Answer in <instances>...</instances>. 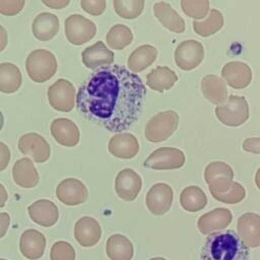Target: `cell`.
<instances>
[{"mask_svg":"<svg viewBox=\"0 0 260 260\" xmlns=\"http://www.w3.org/2000/svg\"><path fill=\"white\" fill-rule=\"evenodd\" d=\"M145 96V85L136 73L111 65L96 69L79 85L76 107L92 123L121 133L137 121Z\"/></svg>","mask_w":260,"mask_h":260,"instance_id":"obj_1","label":"cell"},{"mask_svg":"<svg viewBox=\"0 0 260 260\" xmlns=\"http://www.w3.org/2000/svg\"><path fill=\"white\" fill-rule=\"evenodd\" d=\"M199 260H249V248L233 230L210 234Z\"/></svg>","mask_w":260,"mask_h":260,"instance_id":"obj_2","label":"cell"},{"mask_svg":"<svg viewBox=\"0 0 260 260\" xmlns=\"http://www.w3.org/2000/svg\"><path fill=\"white\" fill-rule=\"evenodd\" d=\"M25 69L29 78L43 83L52 78L57 71V60L55 55L44 49H37L28 54L25 60Z\"/></svg>","mask_w":260,"mask_h":260,"instance_id":"obj_3","label":"cell"},{"mask_svg":"<svg viewBox=\"0 0 260 260\" xmlns=\"http://www.w3.org/2000/svg\"><path fill=\"white\" fill-rule=\"evenodd\" d=\"M179 116L173 110L159 112L149 119L144 134L148 141L157 143L167 140L177 130Z\"/></svg>","mask_w":260,"mask_h":260,"instance_id":"obj_4","label":"cell"},{"mask_svg":"<svg viewBox=\"0 0 260 260\" xmlns=\"http://www.w3.org/2000/svg\"><path fill=\"white\" fill-rule=\"evenodd\" d=\"M215 115L222 124L237 127L249 118V106L244 96L232 94L224 104L215 108Z\"/></svg>","mask_w":260,"mask_h":260,"instance_id":"obj_5","label":"cell"},{"mask_svg":"<svg viewBox=\"0 0 260 260\" xmlns=\"http://www.w3.org/2000/svg\"><path fill=\"white\" fill-rule=\"evenodd\" d=\"M204 178L212 194L226 193L233 186L234 171L223 161L210 162L204 171Z\"/></svg>","mask_w":260,"mask_h":260,"instance_id":"obj_6","label":"cell"},{"mask_svg":"<svg viewBox=\"0 0 260 260\" xmlns=\"http://www.w3.org/2000/svg\"><path fill=\"white\" fill-rule=\"evenodd\" d=\"M65 36L69 43L79 46L90 41L96 32L95 24L80 14H72L65 19Z\"/></svg>","mask_w":260,"mask_h":260,"instance_id":"obj_7","label":"cell"},{"mask_svg":"<svg viewBox=\"0 0 260 260\" xmlns=\"http://www.w3.org/2000/svg\"><path fill=\"white\" fill-rule=\"evenodd\" d=\"M48 101L50 106L56 111L70 112L76 102L74 85L64 78L56 80L48 88Z\"/></svg>","mask_w":260,"mask_h":260,"instance_id":"obj_8","label":"cell"},{"mask_svg":"<svg viewBox=\"0 0 260 260\" xmlns=\"http://www.w3.org/2000/svg\"><path fill=\"white\" fill-rule=\"evenodd\" d=\"M185 154L175 147H160L152 151L144 161V167L152 170H175L184 166Z\"/></svg>","mask_w":260,"mask_h":260,"instance_id":"obj_9","label":"cell"},{"mask_svg":"<svg viewBox=\"0 0 260 260\" xmlns=\"http://www.w3.org/2000/svg\"><path fill=\"white\" fill-rule=\"evenodd\" d=\"M204 58V48L195 40L183 41L175 50V62L182 70L196 68Z\"/></svg>","mask_w":260,"mask_h":260,"instance_id":"obj_10","label":"cell"},{"mask_svg":"<svg viewBox=\"0 0 260 260\" xmlns=\"http://www.w3.org/2000/svg\"><path fill=\"white\" fill-rule=\"evenodd\" d=\"M87 195L88 192L85 185L75 178L64 179L56 188L58 200L68 206H75L85 202Z\"/></svg>","mask_w":260,"mask_h":260,"instance_id":"obj_11","label":"cell"},{"mask_svg":"<svg viewBox=\"0 0 260 260\" xmlns=\"http://www.w3.org/2000/svg\"><path fill=\"white\" fill-rule=\"evenodd\" d=\"M18 149L24 155H29L36 162L46 161L51 154L49 143L40 134L30 132L23 134L18 140Z\"/></svg>","mask_w":260,"mask_h":260,"instance_id":"obj_12","label":"cell"},{"mask_svg":"<svg viewBox=\"0 0 260 260\" xmlns=\"http://www.w3.org/2000/svg\"><path fill=\"white\" fill-rule=\"evenodd\" d=\"M173 189L166 183L154 184L147 192L145 202L147 209L154 215L167 213L173 202Z\"/></svg>","mask_w":260,"mask_h":260,"instance_id":"obj_13","label":"cell"},{"mask_svg":"<svg viewBox=\"0 0 260 260\" xmlns=\"http://www.w3.org/2000/svg\"><path fill=\"white\" fill-rule=\"evenodd\" d=\"M142 187L140 176L132 169H123L115 179V191L125 201H133L138 196Z\"/></svg>","mask_w":260,"mask_h":260,"instance_id":"obj_14","label":"cell"},{"mask_svg":"<svg viewBox=\"0 0 260 260\" xmlns=\"http://www.w3.org/2000/svg\"><path fill=\"white\" fill-rule=\"evenodd\" d=\"M238 236L250 248L260 246V215L253 212L242 214L237 222Z\"/></svg>","mask_w":260,"mask_h":260,"instance_id":"obj_15","label":"cell"},{"mask_svg":"<svg viewBox=\"0 0 260 260\" xmlns=\"http://www.w3.org/2000/svg\"><path fill=\"white\" fill-rule=\"evenodd\" d=\"M233 215L228 208H215L201 215L197 221L198 230L202 235H210L228 228Z\"/></svg>","mask_w":260,"mask_h":260,"instance_id":"obj_16","label":"cell"},{"mask_svg":"<svg viewBox=\"0 0 260 260\" xmlns=\"http://www.w3.org/2000/svg\"><path fill=\"white\" fill-rule=\"evenodd\" d=\"M50 132L59 144L73 147L79 142V129L77 125L67 118H57L50 125Z\"/></svg>","mask_w":260,"mask_h":260,"instance_id":"obj_17","label":"cell"},{"mask_svg":"<svg viewBox=\"0 0 260 260\" xmlns=\"http://www.w3.org/2000/svg\"><path fill=\"white\" fill-rule=\"evenodd\" d=\"M81 59L86 68L95 70L111 66L114 63V53L99 41L82 51Z\"/></svg>","mask_w":260,"mask_h":260,"instance_id":"obj_18","label":"cell"},{"mask_svg":"<svg viewBox=\"0 0 260 260\" xmlns=\"http://www.w3.org/2000/svg\"><path fill=\"white\" fill-rule=\"evenodd\" d=\"M74 237L82 247H92L101 240L102 228L93 217L82 216L75 222Z\"/></svg>","mask_w":260,"mask_h":260,"instance_id":"obj_19","label":"cell"},{"mask_svg":"<svg viewBox=\"0 0 260 260\" xmlns=\"http://www.w3.org/2000/svg\"><path fill=\"white\" fill-rule=\"evenodd\" d=\"M221 76L231 87L241 89L250 84L252 71L249 65L244 62L231 61L222 67Z\"/></svg>","mask_w":260,"mask_h":260,"instance_id":"obj_20","label":"cell"},{"mask_svg":"<svg viewBox=\"0 0 260 260\" xmlns=\"http://www.w3.org/2000/svg\"><path fill=\"white\" fill-rule=\"evenodd\" d=\"M27 211L30 219L42 226H52L59 218L57 205L48 199L35 201L27 207Z\"/></svg>","mask_w":260,"mask_h":260,"instance_id":"obj_21","label":"cell"},{"mask_svg":"<svg viewBox=\"0 0 260 260\" xmlns=\"http://www.w3.org/2000/svg\"><path fill=\"white\" fill-rule=\"evenodd\" d=\"M46 248V238L45 236L34 229L25 230L19 240V250L20 253L29 260L40 259Z\"/></svg>","mask_w":260,"mask_h":260,"instance_id":"obj_22","label":"cell"},{"mask_svg":"<svg viewBox=\"0 0 260 260\" xmlns=\"http://www.w3.org/2000/svg\"><path fill=\"white\" fill-rule=\"evenodd\" d=\"M108 149L115 157L128 159L138 153L139 142L131 133H117L110 139Z\"/></svg>","mask_w":260,"mask_h":260,"instance_id":"obj_23","label":"cell"},{"mask_svg":"<svg viewBox=\"0 0 260 260\" xmlns=\"http://www.w3.org/2000/svg\"><path fill=\"white\" fill-rule=\"evenodd\" d=\"M12 176L15 184L21 188H34L40 180L34 162L27 157L19 158L14 162Z\"/></svg>","mask_w":260,"mask_h":260,"instance_id":"obj_24","label":"cell"},{"mask_svg":"<svg viewBox=\"0 0 260 260\" xmlns=\"http://www.w3.org/2000/svg\"><path fill=\"white\" fill-rule=\"evenodd\" d=\"M154 16L169 30L181 34L185 30V21L167 2L160 1L153 5Z\"/></svg>","mask_w":260,"mask_h":260,"instance_id":"obj_25","label":"cell"},{"mask_svg":"<svg viewBox=\"0 0 260 260\" xmlns=\"http://www.w3.org/2000/svg\"><path fill=\"white\" fill-rule=\"evenodd\" d=\"M31 29L35 38L39 41H50L59 30V19L53 13L42 12L34 19Z\"/></svg>","mask_w":260,"mask_h":260,"instance_id":"obj_26","label":"cell"},{"mask_svg":"<svg viewBox=\"0 0 260 260\" xmlns=\"http://www.w3.org/2000/svg\"><path fill=\"white\" fill-rule=\"evenodd\" d=\"M201 91L203 95L212 104L220 106L228 100V89L225 82L218 76L209 74L201 80Z\"/></svg>","mask_w":260,"mask_h":260,"instance_id":"obj_27","label":"cell"},{"mask_svg":"<svg viewBox=\"0 0 260 260\" xmlns=\"http://www.w3.org/2000/svg\"><path fill=\"white\" fill-rule=\"evenodd\" d=\"M106 252L111 260H131L134 255V247L127 237L114 234L107 240Z\"/></svg>","mask_w":260,"mask_h":260,"instance_id":"obj_28","label":"cell"},{"mask_svg":"<svg viewBox=\"0 0 260 260\" xmlns=\"http://www.w3.org/2000/svg\"><path fill=\"white\" fill-rule=\"evenodd\" d=\"M178 80L174 70L167 66H157L146 75V84L155 91L162 92L170 89Z\"/></svg>","mask_w":260,"mask_h":260,"instance_id":"obj_29","label":"cell"},{"mask_svg":"<svg viewBox=\"0 0 260 260\" xmlns=\"http://www.w3.org/2000/svg\"><path fill=\"white\" fill-rule=\"evenodd\" d=\"M157 50L151 45H142L136 48L127 61L128 69L131 72H140L150 66L156 59Z\"/></svg>","mask_w":260,"mask_h":260,"instance_id":"obj_30","label":"cell"},{"mask_svg":"<svg viewBox=\"0 0 260 260\" xmlns=\"http://www.w3.org/2000/svg\"><path fill=\"white\" fill-rule=\"evenodd\" d=\"M22 77L18 67L12 63L4 62L0 64V91L13 93L21 85Z\"/></svg>","mask_w":260,"mask_h":260,"instance_id":"obj_31","label":"cell"},{"mask_svg":"<svg viewBox=\"0 0 260 260\" xmlns=\"http://www.w3.org/2000/svg\"><path fill=\"white\" fill-rule=\"evenodd\" d=\"M180 204L185 210L196 212L206 206L207 197L198 186H188L180 194Z\"/></svg>","mask_w":260,"mask_h":260,"instance_id":"obj_32","label":"cell"},{"mask_svg":"<svg viewBox=\"0 0 260 260\" xmlns=\"http://www.w3.org/2000/svg\"><path fill=\"white\" fill-rule=\"evenodd\" d=\"M193 29L201 37H208L217 32L223 25V16L216 9H211L206 19L203 21L194 20L192 22Z\"/></svg>","mask_w":260,"mask_h":260,"instance_id":"obj_33","label":"cell"},{"mask_svg":"<svg viewBox=\"0 0 260 260\" xmlns=\"http://www.w3.org/2000/svg\"><path fill=\"white\" fill-rule=\"evenodd\" d=\"M132 40L133 34L125 24H115L110 28L106 36L108 46L115 50H123L132 43Z\"/></svg>","mask_w":260,"mask_h":260,"instance_id":"obj_34","label":"cell"},{"mask_svg":"<svg viewBox=\"0 0 260 260\" xmlns=\"http://www.w3.org/2000/svg\"><path fill=\"white\" fill-rule=\"evenodd\" d=\"M144 0H114L115 12L122 18L133 19L140 15L144 8Z\"/></svg>","mask_w":260,"mask_h":260,"instance_id":"obj_35","label":"cell"},{"mask_svg":"<svg viewBox=\"0 0 260 260\" xmlns=\"http://www.w3.org/2000/svg\"><path fill=\"white\" fill-rule=\"evenodd\" d=\"M181 7L185 14L195 19L205 18L209 11L208 0H182Z\"/></svg>","mask_w":260,"mask_h":260,"instance_id":"obj_36","label":"cell"},{"mask_svg":"<svg viewBox=\"0 0 260 260\" xmlns=\"http://www.w3.org/2000/svg\"><path fill=\"white\" fill-rule=\"evenodd\" d=\"M50 258L51 260H75V250L68 242L58 241L51 247Z\"/></svg>","mask_w":260,"mask_h":260,"instance_id":"obj_37","label":"cell"},{"mask_svg":"<svg viewBox=\"0 0 260 260\" xmlns=\"http://www.w3.org/2000/svg\"><path fill=\"white\" fill-rule=\"evenodd\" d=\"M246 196V191L244 187L237 182H234L232 188L223 194H212V197L219 202L226 204H235L241 202Z\"/></svg>","mask_w":260,"mask_h":260,"instance_id":"obj_38","label":"cell"},{"mask_svg":"<svg viewBox=\"0 0 260 260\" xmlns=\"http://www.w3.org/2000/svg\"><path fill=\"white\" fill-rule=\"evenodd\" d=\"M25 1L23 0H0V13L7 16H12L19 13Z\"/></svg>","mask_w":260,"mask_h":260,"instance_id":"obj_39","label":"cell"},{"mask_svg":"<svg viewBox=\"0 0 260 260\" xmlns=\"http://www.w3.org/2000/svg\"><path fill=\"white\" fill-rule=\"evenodd\" d=\"M106 1L105 0H81L80 5L84 11L89 13L90 15H101L106 9Z\"/></svg>","mask_w":260,"mask_h":260,"instance_id":"obj_40","label":"cell"},{"mask_svg":"<svg viewBox=\"0 0 260 260\" xmlns=\"http://www.w3.org/2000/svg\"><path fill=\"white\" fill-rule=\"evenodd\" d=\"M243 149L248 152L260 153V137H249L243 142Z\"/></svg>","mask_w":260,"mask_h":260,"instance_id":"obj_41","label":"cell"},{"mask_svg":"<svg viewBox=\"0 0 260 260\" xmlns=\"http://www.w3.org/2000/svg\"><path fill=\"white\" fill-rule=\"evenodd\" d=\"M10 160V150L8 146L0 141V172L4 171Z\"/></svg>","mask_w":260,"mask_h":260,"instance_id":"obj_42","label":"cell"},{"mask_svg":"<svg viewBox=\"0 0 260 260\" xmlns=\"http://www.w3.org/2000/svg\"><path fill=\"white\" fill-rule=\"evenodd\" d=\"M10 223V216L7 212L0 213V239L3 238L9 228Z\"/></svg>","mask_w":260,"mask_h":260,"instance_id":"obj_43","label":"cell"},{"mask_svg":"<svg viewBox=\"0 0 260 260\" xmlns=\"http://www.w3.org/2000/svg\"><path fill=\"white\" fill-rule=\"evenodd\" d=\"M42 2L50 8L63 9L70 3V0H42Z\"/></svg>","mask_w":260,"mask_h":260,"instance_id":"obj_44","label":"cell"},{"mask_svg":"<svg viewBox=\"0 0 260 260\" xmlns=\"http://www.w3.org/2000/svg\"><path fill=\"white\" fill-rule=\"evenodd\" d=\"M7 42H8L7 31H6V29L0 24V52H2V51L6 48Z\"/></svg>","mask_w":260,"mask_h":260,"instance_id":"obj_45","label":"cell"},{"mask_svg":"<svg viewBox=\"0 0 260 260\" xmlns=\"http://www.w3.org/2000/svg\"><path fill=\"white\" fill-rule=\"evenodd\" d=\"M8 198V194L6 189L4 188V186L0 183V208L3 207L7 201Z\"/></svg>","mask_w":260,"mask_h":260,"instance_id":"obj_46","label":"cell"},{"mask_svg":"<svg viewBox=\"0 0 260 260\" xmlns=\"http://www.w3.org/2000/svg\"><path fill=\"white\" fill-rule=\"evenodd\" d=\"M255 183L258 187V189L260 190V168L257 170L256 172V175H255Z\"/></svg>","mask_w":260,"mask_h":260,"instance_id":"obj_47","label":"cell"},{"mask_svg":"<svg viewBox=\"0 0 260 260\" xmlns=\"http://www.w3.org/2000/svg\"><path fill=\"white\" fill-rule=\"evenodd\" d=\"M3 125H4V116H3L2 112L0 111V131L3 128Z\"/></svg>","mask_w":260,"mask_h":260,"instance_id":"obj_48","label":"cell"},{"mask_svg":"<svg viewBox=\"0 0 260 260\" xmlns=\"http://www.w3.org/2000/svg\"><path fill=\"white\" fill-rule=\"evenodd\" d=\"M149 260H167V259L164 257H153V258H150Z\"/></svg>","mask_w":260,"mask_h":260,"instance_id":"obj_49","label":"cell"},{"mask_svg":"<svg viewBox=\"0 0 260 260\" xmlns=\"http://www.w3.org/2000/svg\"><path fill=\"white\" fill-rule=\"evenodd\" d=\"M0 260H7V259H3V258H0Z\"/></svg>","mask_w":260,"mask_h":260,"instance_id":"obj_50","label":"cell"}]
</instances>
